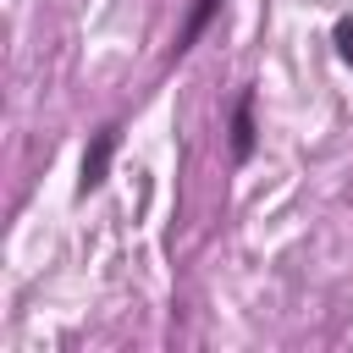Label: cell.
Wrapping results in <instances>:
<instances>
[{"label": "cell", "mask_w": 353, "mask_h": 353, "mask_svg": "<svg viewBox=\"0 0 353 353\" xmlns=\"http://www.w3.org/2000/svg\"><path fill=\"white\" fill-rule=\"evenodd\" d=\"M116 143H121V127H116V121L94 132V143H88V154H83V176H77V193H94V188L110 176V154H116Z\"/></svg>", "instance_id": "1"}, {"label": "cell", "mask_w": 353, "mask_h": 353, "mask_svg": "<svg viewBox=\"0 0 353 353\" xmlns=\"http://www.w3.org/2000/svg\"><path fill=\"white\" fill-rule=\"evenodd\" d=\"M232 154L237 160L254 154V88L237 94V110H232Z\"/></svg>", "instance_id": "2"}, {"label": "cell", "mask_w": 353, "mask_h": 353, "mask_svg": "<svg viewBox=\"0 0 353 353\" xmlns=\"http://www.w3.org/2000/svg\"><path fill=\"white\" fill-rule=\"evenodd\" d=\"M215 6H221V0H199V6H193V17H188V22H182V33H176V55H182V50L204 33V22L215 17Z\"/></svg>", "instance_id": "3"}, {"label": "cell", "mask_w": 353, "mask_h": 353, "mask_svg": "<svg viewBox=\"0 0 353 353\" xmlns=\"http://www.w3.org/2000/svg\"><path fill=\"white\" fill-rule=\"evenodd\" d=\"M336 50H342V61H353V17L336 22Z\"/></svg>", "instance_id": "4"}]
</instances>
